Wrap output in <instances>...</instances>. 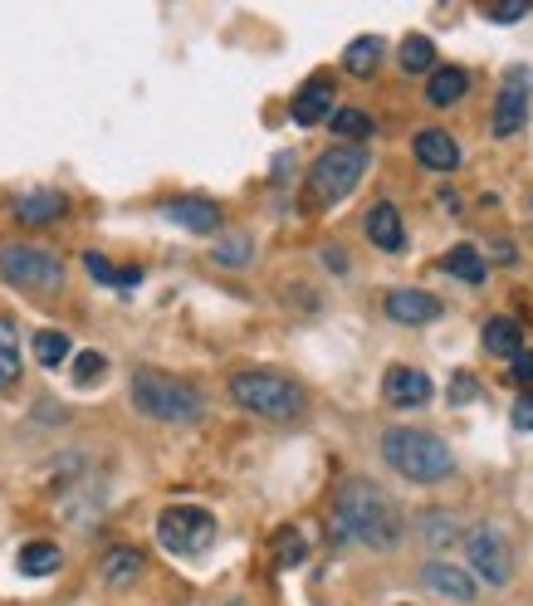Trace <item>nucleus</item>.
<instances>
[{
  "label": "nucleus",
  "instance_id": "f257e3e1",
  "mask_svg": "<svg viewBox=\"0 0 533 606\" xmlns=\"http://www.w3.org/2000/svg\"><path fill=\"white\" fill-rule=\"evenodd\" d=\"M333 534L353 538L372 553H392L402 543V514L372 479H343L333 494Z\"/></svg>",
  "mask_w": 533,
  "mask_h": 606
},
{
  "label": "nucleus",
  "instance_id": "f03ea898",
  "mask_svg": "<svg viewBox=\"0 0 533 606\" xmlns=\"http://www.w3.org/2000/svg\"><path fill=\"white\" fill-rule=\"evenodd\" d=\"M382 455H387V465L402 479H412V485H441L455 469L451 445L441 436H431V430H412V426H392L387 436H382Z\"/></svg>",
  "mask_w": 533,
  "mask_h": 606
},
{
  "label": "nucleus",
  "instance_id": "7ed1b4c3",
  "mask_svg": "<svg viewBox=\"0 0 533 606\" xmlns=\"http://www.w3.org/2000/svg\"><path fill=\"white\" fill-rule=\"evenodd\" d=\"M132 401H138L142 416L167 420V426H191V420H201V411H206L201 391H196L191 381L167 377V372H157V367H138V372H132Z\"/></svg>",
  "mask_w": 533,
  "mask_h": 606
},
{
  "label": "nucleus",
  "instance_id": "20e7f679",
  "mask_svg": "<svg viewBox=\"0 0 533 606\" xmlns=\"http://www.w3.org/2000/svg\"><path fill=\"white\" fill-rule=\"evenodd\" d=\"M230 397L235 406H245V411L265 416V420H294L304 416V387L279 372H265V367H255V372H235L230 377Z\"/></svg>",
  "mask_w": 533,
  "mask_h": 606
},
{
  "label": "nucleus",
  "instance_id": "39448f33",
  "mask_svg": "<svg viewBox=\"0 0 533 606\" xmlns=\"http://www.w3.org/2000/svg\"><path fill=\"white\" fill-rule=\"evenodd\" d=\"M157 543L177 558H201L216 543V514L201 509V504H171V509L157 514Z\"/></svg>",
  "mask_w": 533,
  "mask_h": 606
},
{
  "label": "nucleus",
  "instance_id": "423d86ee",
  "mask_svg": "<svg viewBox=\"0 0 533 606\" xmlns=\"http://www.w3.org/2000/svg\"><path fill=\"white\" fill-rule=\"evenodd\" d=\"M367 171V152L363 147H328L318 152V162L308 167V196L314 206H338Z\"/></svg>",
  "mask_w": 533,
  "mask_h": 606
},
{
  "label": "nucleus",
  "instance_id": "0eeeda50",
  "mask_svg": "<svg viewBox=\"0 0 533 606\" xmlns=\"http://www.w3.org/2000/svg\"><path fill=\"white\" fill-rule=\"evenodd\" d=\"M0 275L20 289H59L65 284V265L55 255L34 250V245H6L0 250Z\"/></svg>",
  "mask_w": 533,
  "mask_h": 606
},
{
  "label": "nucleus",
  "instance_id": "6e6552de",
  "mask_svg": "<svg viewBox=\"0 0 533 606\" xmlns=\"http://www.w3.org/2000/svg\"><path fill=\"white\" fill-rule=\"evenodd\" d=\"M465 553L470 567L485 577L490 587H504L514 577V558H510V543H504L500 528H470L465 534Z\"/></svg>",
  "mask_w": 533,
  "mask_h": 606
},
{
  "label": "nucleus",
  "instance_id": "1a4fd4ad",
  "mask_svg": "<svg viewBox=\"0 0 533 606\" xmlns=\"http://www.w3.org/2000/svg\"><path fill=\"white\" fill-rule=\"evenodd\" d=\"M529 122V89H524V73H510V83L494 98V138H514L519 128Z\"/></svg>",
  "mask_w": 533,
  "mask_h": 606
},
{
  "label": "nucleus",
  "instance_id": "9d476101",
  "mask_svg": "<svg viewBox=\"0 0 533 606\" xmlns=\"http://www.w3.org/2000/svg\"><path fill=\"white\" fill-rule=\"evenodd\" d=\"M387 318H396V324H406V328H426L441 318V299L426 289H392L387 294Z\"/></svg>",
  "mask_w": 533,
  "mask_h": 606
},
{
  "label": "nucleus",
  "instance_id": "9b49d317",
  "mask_svg": "<svg viewBox=\"0 0 533 606\" xmlns=\"http://www.w3.org/2000/svg\"><path fill=\"white\" fill-rule=\"evenodd\" d=\"M382 397H387L392 406H402V411L426 406L431 401V377L416 372V367H392V372L382 377Z\"/></svg>",
  "mask_w": 533,
  "mask_h": 606
},
{
  "label": "nucleus",
  "instance_id": "f8f14e48",
  "mask_svg": "<svg viewBox=\"0 0 533 606\" xmlns=\"http://www.w3.org/2000/svg\"><path fill=\"white\" fill-rule=\"evenodd\" d=\"M289 108H294V122H299V128H318V122H328L333 118V83L324 79V73H314V79L294 93Z\"/></svg>",
  "mask_w": 533,
  "mask_h": 606
},
{
  "label": "nucleus",
  "instance_id": "ddd939ff",
  "mask_svg": "<svg viewBox=\"0 0 533 606\" xmlns=\"http://www.w3.org/2000/svg\"><path fill=\"white\" fill-rule=\"evenodd\" d=\"M421 583L436 592V597H451V602H461V606H470V602L480 597V592H475V577H470L465 567H455V563H426Z\"/></svg>",
  "mask_w": 533,
  "mask_h": 606
},
{
  "label": "nucleus",
  "instance_id": "4468645a",
  "mask_svg": "<svg viewBox=\"0 0 533 606\" xmlns=\"http://www.w3.org/2000/svg\"><path fill=\"white\" fill-rule=\"evenodd\" d=\"M162 216L177 220V226H186V230H196V235H210V230L220 226L216 201H201V196H177V201L162 206Z\"/></svg>",
  "mask_w": 533,
  "mask_h": 606
},
{
  "label": "nucleus",
  "instance_id": "2eb2a0df",
  "mask_svg": "<svg viewBox=\"0 0 533 606\" xmlns=\"http://www.w3.org/2000/svg\"><path fill=\"white\" fill-rule=\"evenodd\" d=\"M416 162L431 171H455L461 167V147H455L451 132L426 128V132H416Z\"/></svg>",
  "mask_w": 533,
  "mask_h": 606
},
{
  "label": "nucleus",
  "instance_id": "dca6fc26",
  "mask_svg": "<svg viewBox=\"0 0 533 606\" xmlns=\"http://www.w3.org/2000/svg\"><path fill=\"white\" fill-rule=\"evenodd\" d=\"M367 235H372V245L377 250H387V255H402V245H406V230H402V216H396V206H372L367 210Z\"/></svg>",
  "mask_w": 533,
  "mask_h": 606
},
{
  "label": "nucleus",
  "instance_id": "f3484780",
  "mask_svg": "<svg viewBox=\"0 0 533 606\" xmlns=\"http://www.w3.org/2000/svg\"><path fill=\"white\" fill-rule=\"evenodd\" d=\"M480 342H485L490 357H514L524 352V328H519V318H490L485 332H480Z\"/></svg>",
  "mask_w": 533,
  "mask_h": 606
},
{
  "label": "nucleus",
  "instance_id": "a211bd4d",
  "mask_svg": "<svg viewBox=\"0 0 533 606\" xmlns=\"http://www.w3.org/2000/svg\"><path fill=\"white\" fill-rule=\"evenodd\" d=\"M465 89H470V73H465L461 64H445V69L431 73L426 98H431L436 108H451V103H461V98H465Z\"/></svg>",
  "mask_w": 533,
  "mask_h": 606
},
{
  "label": "nucleus",
  "instance_id": "6ab92c4d",
  "mask_svg": "<svg viewBox=\"0 0 533 606\" xmlns=\"http://www.w3.org/2000/svg\"><path fill=\"white\" fill-rule=\"evenodd\" d=\"M16 216L20 226H45V220H59L65 216V196L59 191H30L16 201Z\"/></svg>",
  "mask_w": 533,
  "mask_h": 606
},
{
  "label": "nucleus",
  "instance_id": "aec40b11",
  "mask_svg": "<svg viewBox=\"0 0 533 606\" xmlns=\"http://www.w3.org/2000/svg\"><path fill=\"white\" fill-rule=\"evenodd\" d=\"M59 563H65V553H59L55 543H24L20 558H16L20 577H55Z\"/></svg>",
  "mask_w": 533,
  "mask_h": 606
},
{
  "label": "nucleus",
  "instance_id": "412c9836",
  "mask_svg": "<svg viewBox=\"0 0 533 606\" xmlns=\"http://www.w3.org/2000/svg\"><path fill=\"white\" fill-rule=\"evenodd\" d=\"M20 381V332L10 318H0V391Z\"/></svg>",
  "mask_w": 533,
  "mask_h": 606
},
{
  "label": "nucleus",
  "instance_id": "4be33fe9",
  "mask_svg": "<svg viewBox=\"0 0 533 606\" xmlns=\"http://www.w3.org/2000/svg\"><path fill=\"white\" fill-rule=\"evenodd\" d=\"M138 573H142V558L132 548H113L103 558V583L108 587H128V583H138Z\"/></svg>",
  "mask_w": 533,
  "mask_h": 606
},
{
  "label": "nucleus",
  "instance_id": "5701e85b",
  "mask_svg": "<svg viewBox=\"0 0 533 606\" xmlns=\"http://www.w3.org/2000/svg\"><path fill=\"white\" fill-rule=\"evenodd\" d=\"M445 275H455L465 284H485V259H480L475 245H455V250L445 255Z\"/></svg>",
  "mask_w": 533,
  "mask_h": 606
},
{
  "label": "nucleus",
  "instance_id": "b1692460",
  "mask_svg": "<svg viewBox=\"0 0 533 606\" xmlns=\"http://www.w3.org/2000/svg\"><path fill=\"white\" fill-rule=\"evenodd\" d=\"M402 69H406V73L436 69V44H431L426 34H406V40H402Z\"/></svg>",
  "mask_w": 533,
  "mask_h": 606
},
{
  "label": "nucleus",
  "instance_id": "393cba45",
  "mask_svg": "<svg viewBox=\"0 0 533 606\" xmlns=\"http://www.w3.org/2000/svg\"><path fill=\"white\" fill-rule=\"evenodd\" d=\"M328 122H333V132H338V138H348V147H357L363 138H372V118L363 113V108H338V113H333Z\"/></svg>",
  "mask_w": 533,
  "mask_h": 606
},
{
  "label": "nucleus",
  "instance_id": "a878e982",
  "mask_svg": "<svg viewBox=\"0 0 533 606\" xmlns=\"http://www.w3.org/2000/svg\"><path fill=\"white\" fill-rule=\"evenodd\" d=\"M83 265H89V275L98 284H113V289H132V284H142V269H113L103 255H83Z\"/></svg>",
  "mask_w": 533,
  "mask_h": 606
},
{
  "label": "nucleus",
  "instance_id": "bb28decb",
  "mask_svg": "<svg viewBox=\"0 0 533 606\" xmlns=\"http://www.w3.org/2000/svg\"><path fill=\"white\" fill-rule=\"evenodd\" d=\"M343 64H348L353 73H372V69L382 64V40H377V34H363V40H353L348 54H343Z\"/></svg>",
  "mask_w": 533,
  "mask_h": 606
},
{
  "label": "nucleus",
  "instance_id": "cd10ccee",
  "mask_svg": "<svg viewBox=\"0 0 533 606\" xmlns=\"http://www.w3.org/2000/svg\"><path fill=\"white\" fill-rule=\"evenodd\" d=\"M69 357V338L59 328H45V332H34V362L40 367H59Z\"/></svg>",
  "mask_w": 533,
  "mask_h": 606
},
{
  "label": "nucleus",
  "instance_id": "c85d7f7f",
  "mask_svg": "<svg viewBox=\"0 0 533 606\" xmlns=\"http://www.w3.org/2000/svg\"><path fill=\"white\" fill-rule=\"evenodd\" d=\"M103 372H108L103 352H79V357H73V381H79V387H89V381H98Z\"/></svg>",
  "mask_w": 533,
  "mask_h": 606
},
{
  "label": "nucleus",
  "instance_id": "c756f323",
  "mask_svg": "<svg viewBox=\"0 0 533 606\" xmlns=\"http://www.w3.org/2000/svg\"><path fill=\"white\" fill-rule=\"evenodd\" d=\"M275 553H279V567H299L304 563V538L294 534V528H284L275 538Z\"/></svg>",
  "mask_w": 533,
  "mask_h": 606
},
{
  "label": "nucleus",
  "instance_id": "7c9ffc66",
  "mask_svg": "<svg viewBox=\"0 0 533 606\" xmlns=\"http://www.w3.org/2000/svg\"><path fill=\"white\" fill-rule=\"evenodd\" d=\"M485 16L494 24H514V20L529 16V0H494V6H485Z\"/></svg>",
  "mask_w": 533,
  "mask_h": 606
},
{
  "label": "nucleus",
  "instance_id": "2f4dec72",
  "mask_svg": "<svg viewBox=\"0 0 533 606\" xmlns=\"http://www.w3.org/2000/svg\"><path fill=\"white\" fill-rule=\"evenodd\" d=\"M250 250H255V245L245 240V235H230L226 245H216V259H220V265H245V259H250Z\"/></svg>",
  "mask_w": 533,
  "mask_h": 606
},
{
  "label": "nucleus",
  "instance_id": "473e14b6",
  "mask_svg": "<svg viewBox=\"0 0 533 606\" xmlns=\"http://www.w3.org/2000/svg\"><path fill=\"white\" fill-rule=\"evenodd\" d=\"M475 397H480V381L470 377V372H455V377H451V401H455V406H470Z\"/></svg>",
  "mask_w": 533,
  "mask_h": 606
},
{
  "label": "nucleus",
  "instance_id": "72a5a7b5",
  "mask_svg": "<svg viewBox=\"0 0 533 606\" xmlns=\"http://www.w3.org/2000/svg\"><path fill=\"white\" fill-rule=\"evenodd\" d=\"M510 420H514V430H533V397H519Z\"/></svg>",
  "mask_w": 533,
  "mask_h": 606
},
{
  "label": "nucleus",
  "instance_id": "f704fd0d",
  "mask_svg": "<svg viewBox=\"0 0 533 606\" xmlns=\"http://www.w3.org/2000/svg\"><path fill=\"white\" fill-rule=\"evenodd\" d=\"M510 377L514 381H533V352H519L514 362H510Z\"/></svg>",
  "mask_w": 533,
  "mask_h": 606
},
{
  "label": "nucleus",
  "instance_id": "c9c22d12",
  "mask_svg": "<svg viewBox=\"0 0 533 606\" xmlns=\"http://www.w3.org/2000/svg\"><path fill=\"white\" fill-rule=\"evenodd\" d=\"M436 201H441L445 210H451V216H455V210H461V196H455V191H441V196H436Z\"/></svg>",
  "mask_w": 533,
  "mask_h": 606
}]
</instances>
